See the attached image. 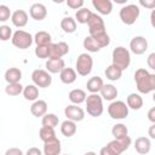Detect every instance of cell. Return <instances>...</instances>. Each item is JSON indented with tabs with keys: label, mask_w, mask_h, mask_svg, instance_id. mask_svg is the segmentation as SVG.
I'll list each match as a JSON object with an SVG mask.
<instances>
[{
	"label": "cell",
	"mask_w": 155,
	"mask_h": 155,
	"mask_svg": "<svg viewBox=\"0 0 155 155\" xmlns=\"http://www.w3.org/2000/svg\"><path fill=\"white\" fill-rule=\"evenodd\" d=\"M111 59H113V64L116 65L117 68H120L124 71L125 69H127L130 67V63H131V53H130V51L126 47L117 46V47H115L113 50Z\"/></svg>",
	"instance_id": "2"
},
{
	"label": "cell",
	"mask_w": 155,
	"mask_h": 155,
	"mask_svg": "<svg viewBox=\"0 0 155 155\" xmlns=\"http://www.w3.org/2000/svg\"><path fill=\"white\" fill-rule=\"evenodd\" d=\"M90 36H91V35H90ZM92 38L97 41V44L101 46V48L107 47V46L110 44V38H109V35L107 34V31L101 33V34H97V35H93Z\"/></svg>",
	"instance_id": "38"
},
{
	"label": "cell",
	"mask_w": 155,
	"mask_h": 155,
	"mask_svg": "<svg viewBox=\"0 0 155 155\" xmlns=\"http://www.w3.org/2000/svg\"><path fill=\"white\" fill-rule=\"evenodd\" d=\"M108 114L114 120H124L128 116V105L122 101H114L108 107Z\"/></svg>",
	"instance_id": "5"
},
{
	"label": "cell",
	"mask_w": 155,
	"mask_h": 155,
	"mask_svg": "<svg viewBox=\"0 0 155 155\" xmlns=\"http://www.w3.org/2000/svg\"><path fill=\"white\" fill-rule=\"evenodd\" d=\"M139 5L149 10H155V0H139Z\"/></svg>",
	"instance_id": "43"
},
{
	"label": "cell",
	"mask_w": 155,
	"mask_h": 155,
	"mask_svg": "<svg viewBox=\"0 0 155 155\" xmlns=\"http://www.w3.org/2000/svg\"><path fill=\"white\" fill-rule=\"evenodd\" d=\"M130 48H131V52L134 54H138V56L143 54L148 50V40L140 35L134 36L130 41Z\"/></svg>",
	"instance_id": "11"
},
{
	"label": "cell",
	"mask_w": 155,
	"mask_h": 155,
	"mask_svg": "<svg viewBox=\"0 0 155 155\" xmlns=\"http://www.w3.org/2000/svg\"><path fill=\"white\" fill-rule=\"evenodd\" d=\"M92 5L101 15H110L113 11V2L110 0H92Z\"/></svg>",
	"instance_id": "18"
},
{
	"label": "cell",
	"mask_w": 155,
	"mask_h": 155,
	"mask_svg": "<svg viewBox=\"0 0 155 155\" xmlns=\"http://www.w3.org/2000/svg\"><path fill=\"white\" fill-rule=\"evenodd\" d=\"M35 56L38 58H41V59L50 58V46H36Z\"/></svg>",
	"instance_id": "40"
},
{
	"label": "cell",
	"mask_w": 155,
	"mask_h": 155,
	"mask_svg": "<svg viewBox=\"0 0 155 155\" xmlns=\"http://www.w3.org/2000/svg\"><path fill=\"white\" fill-rule=\"evenodd\" d=\"M104 74H105V76H107L108 80H110V81H117L122 76V70L120 68H117L116 65L110 64L109 67H107Z\"/></svg>",
	"instance_id": "29"
},
{
	"label": "cell",
	"mask_w": 155,
	"mask_h": 155,
	"mask_svg": "<svg viewBox=\"0 0 155 155\" xmlns=\"http://www.w3.org/2000/svg\"><path fill=\"white\" fill-rule=\"evenodd\" d=\"M103 85H104V82H103V80H102L101 76H92L87 81L86 87H87V90L91 93H98V92H101Z\"/></svg>",
	"instance_id": "26"
},
{
	"label": "cell",
	"mask_w": 155,
	"mask_h": 155,
	"mask_svg": "<svg viewBox=\"0 0 155 155\" xmlns=\"http://www.w3.org/2000/svg\"><path fill=\"white\" fill-rule=\"evenodd\" d=\"M101 96L105 101H114L117 97V88L113 84H104L101 90Z\"/></svg>",
	"instance_id": "20"
},
{
	"label": "cell",
	"mask_w": 155,
	"mask_h": 155,
	"mask_svg": "<svg viewBox=\"0 0 155 155\" xmlns=\"http://www.w3.org/2000/svg\"><path fill=\"white\" fill-rule=\"evenodd\" d=\"M64 68H65V63L62 58H59V59H48L46 62V69L51 74L61 73Z\"/></svg>",
	"instance_id": "22"
},
{
	"label": "cell",
	"mask_w": 155,
	"mask_h": 155,
	"mask_svg": "<svg viewBox=\"0 0 155 155\" xmlns=\"http://www.w3.org/2000/svg\"><path fill=\"white\" fill-rule=\"evenodd\" d=\"M61 28L63 29L64 33L67 34H71L76 30V21L73 17H64L61 21Z\"/></svg>",
	"instance_id": "30"
},
{
	"label": "cell",
	"mask_w": 155,
	"mask_h": 155,
	"mask_svg": "<svg viewBox=\"0 0 155 155\" xmlns=\"http://www.w3.org/2000/svg\"><path fill=\"white\" fill-rule=\"evenodd\" d=\"M23 96L27 101H36V98L39 97V88L35 85H27L24 86L23 90Z\"/></svg>",
	"instance_id": "33"
},
{
	"label": "cell",
	"mask_w": 155,
	"mask_h": 155,
	"mask_svg": "<svg viewBox=\"0 0 155 155\" xmlns=\"http://www.w3.org/2000/svg\"><path fill=\"white\" fill-rule=\"evenodd\" d=\"M84 47L87 50V52H98L101 50V46L97 44V41L92 38V36H86L84 39V42H82Z\"/></svg>",
	"instance_id": "35"
},
{
	"label": "cell",
	"mask_w": 155,
	"mask_h": 155,
	"mask_svg": "<svg viewBox=\"0 0 155 155\" xmlns=\"http://www.w3.org/2000/svg\"><path fill=\"white\" fill-rule=\"evenodd\" d=\"M99 155H117V154H116L115 151H113L108 145H105V147H103V148L101 149Z\"/></svg>",
	"instance_id": "46"
},
{
	"label": "cell",
	"mask_w": 155,
	"mask_h": 155,
	"mask_svg": "<svg viewBox=\"0 0 155 155\" xmlns=\"http://www.w3.org/2000/svg\"><path fill=\"white\" fill-rule=\"evenodd\" d=\"M147 64H148V67H149L150 69H153V70L155 71V52H151V53L148 56V58H147Z\"/></svg>",
	"instance_id": "44"
},
{
	"label": "cell",
	"mask_w": 155,
	"mask_h": 155,
	"mask_svg": "<svg viewBox=\"0 0 155 155\" xmlns=\"http://www.w3.org/2000/svg\"><path fill=\"white\" fill-rule=\"evenodd\" d=\"M25 155H42V151H41L39 148L33 147V148H29V149H28V151H27Z\"/></svg>",
	"instance_id": "48"
},
{
	"label": "cell",
	"mask_w": 155,
	"mask_h": 155,
	"mask_svg": "<svg viewBox=\"0 0 155 155\" xmlns=\"http://www.w3.org/2000/svg\"><path fill=\"white\" fill-rule=\"evenodd\" d=\"M148 134H149V137H150L151 139H155V124H153V125L149 127Z\"/></svg>",
	"instance_id": "49"
},
{
	"label": "cell",
	"mask_w": 155,
	"mask_h": 155,
	"mask_svg": "<svg viewBox=\"0 0 155 155\" xmlns=\"http://www.w3.org/2000/svg\"><path fill=\"white\" fill-rule=\"evenodd\" d=\"M86 111L93 117H98L103 114V98L98 93H91L86 98Z\"/></svg>",
	"instance_id": "3"
},
{
	"label": "cell",
	"mask_w": 155,
	"mask_h": 155,
	"mask_svg": "<svg viewBox=\"0 0 155 155\" xmlns=\"http://www.w3.org/2000/svg\"><path fill=\"white\" fill-rule=\"evenodd\" d=\"M107 145L113 151H115L117 155H120L121 153H124L125 150H127L128 147L131 145V138H130V136H126V137H122V138H114Z\"/></svg>",
	"instance_id": "10"
},
{
	"label": "cell",
	"mask_w": 155,
	"mask_h": 155,
	"mask_svg": "<svg viewBox=\"0 0 155 155\" xmlns=\"http://www.w3.org/2000/svg\"><path fill=\"white\" fill-rule=\"evenodd\" d=\"M61 132L63 136L65 137H73L75 133H76V124L71 120H65L61 124Z\"/></svg>",
	"instance_id": "27"
},
{
	"label": "cell",
	"mask_w": 155,
	"mask_h": 155,
	"mask_svg": "<svg viewBox=\"0 0 155 155\" xmlns=\"http://www.w3.org/2000/svg\"><path fill=\"white\" fill-rule=\"evenodd\" d=\"M134 81L137 85V90L140 93H150L155 92V74H150L147 69L139 68L134 73Z\"/></svg>",
	"instance_id": "1"
},
{
	"label": "cell",
	"mask_w": 155,
	"mask_h": 155,
	"mask_svg": "<svg viewBox=\"0 0 155 155\" xmlns=\"http://www.w3.org/2000/svg\"><path fill=\"white\" fill-rule=\"evenodd\" d=\"M68 98H69V101H70L73 104L79 105V104L86 102L87 96H86V92H85L84 90H81V88H74V90H71V91L69 92Z\"/></svg>",
	"instance_id": "21"
},
{
	"label": "cell",
	"mask_w": 155,
	"mask_h": 155,
	"mask_svg": "<svg viewBox=\"0 0 155 155\" xmlns=\"http://www.w3.org/2000/svg\"><path fill=\"white\" fill-rule=\"evenodd\" d=\"M13 34H12V29L8 27V25H0V39L2 41H7L10 39H12Z\"/></svg>",
	"instance_id": "39"
},
{
	"label": "cell",
	"mask_w": 155,
	"mask_h": 155,
	"mask_svg": "<svg viewBox=\"0 0 155 155\" xmlns=\"http://www.w3.org/2000/svg\"><path fill=\"white\" fill-rule=\"evenodd\" d=\"M59 79L63 84L70 85V84L75 82V80H76V70H74L73 68H64L59 73Z\"/></svg>",
	"instance_id": "25"
},
{
	"label": "cell",
	"mask_w": 155,
	"mask_h": 155,
	"mask_svg": "<svg viewBox=\"0 0 155 155\" xmlns=\"http://www.w3.org/2000/svg\"><path fill=\"white\" fill-rule=\"evenodd\" d=\"M34 42L36 44V46H50L52 44L51 34L45 31V30H40V31H38L35 34Z\"/></svg>",
	"instance_id": "24"
},
{
	"label": "cell",
	"mask_w": 155,
	"mask_h": 155,
	"mask_svg": "<svg viewBox=\"0 0 155 155\" xmlns=\"http://www.w3.org/2000/svg\"><path fill=\"white\" fill-rule=\"evenodd\" d=\"M64 114L67 116L68 120H71L74 122H79L82 121L85 119V111L82 108L78 107L76 104H69L68 107H65L64 109Z\"/></svg>",
	"instance_id": "12"
},
{
	"label": "cell",
	"mask_w": 155,
	"mask_h": 155,
	"mask_svg": "<svg viewBox=\"0 0 155 155\" xmlns=\"http://www.w3.org/2000/svg\"><path fill=\"white\" fill-rule=\"evenodd\" d=\"M153 101H154V102H155V92H154V93H153Z\"/></svg>",
	"instance_id": "52"
},
{
	"label": "cell",
	"mask_w": 155,
	"mask_h": 155,
	"mask_svg": "<svg viewBox=\"0 0 155 155\" xmlns=\"http://www.w3.org/2000/svg\"><path fill=\"white\" fill-rule=\"evenodd\" d=\"M69 52V45L64 41L51 44L50 45V58L48 59H59Z\"/></svg>",
	"instance_id": "13"
},
{
	"label": "cell",
	"mask_w": 155,
	"mask_h": 155,
	"mask_svg": "<svg viewBox=\"0 0 155 155\" xmlns=\"http://www.w3.org/2000/svg\"><path fill=\"white\" fill-rule=\"evenodd\" d=\"M147 116H148V120H149L150 122L155 124V107H153V108H150V109L148 110Z\"/></svg>",
	"instance_id": "47"
},
{
	"label": "cell",
	"mask_w": 155,
	"mask_h": 155,
	"mask_svg": "<svg viewBox=\"0 0 155 155\" xmlns=\"http://www.w3.org/2000/svg\"><path fill=\"white\" fill-rule=\"evenodd\" d=\"M30 113L35 116V117H41L45 116L47 114V103L42 99L35 101L31 107H30Z\"/></svg>",
	"instance_id": "19"
},
{
	"label": "cell",
	"mask_w": 155,
	"mask_h": 155,
	"mask_svg": "<svg viewBox=\"0 0 155 155\" xmlns=\"http://www.w3.org/2000/svg\"><path fill=\"white\" fill-rule=\"evenodd\" d=\"M5 155H23V151L19 148H8L5 151Z\"/></svg>",
	"instance_id": "45"
},
{
	"label": "cell",
	"mask_w": 155,
	"mask_h": 155,
	"mask_svg": "<svg viewBox=\"0 0 155 155\" xmlns=\"http://www.w3.org/2000/svg\"><path fill=\"white\" fill-rule=\"evenodd\" d=\"M58 122H59L58 116H57L56 114H52V113L46 114L45 116H42V120H41L42 126H46V127H52V128H54V127L58 125Z\"/></svg>",
	"instance_id": "36"
},
{
	"label": "cell",
	"mask_w": 155,
	"mask_h": 155,
	"mask_svg": "<svg viewBox=\"0 0 155 155\" xmlns=\"http://www.w3.org/2000/svg\"><path fill=\"white\" fill-rule=\"evenodd\" d=\"M31 80L35 86L42 87V88H46L52 84V78L50 73L44 69H35L31 73Z\"/></svg>",
	"instance_id": "8"
},
{
	"label": "cell",
	"mask_w": 155,
	"mask_h": 155,
	"mask_svg": "<svg viewBox=\"0 0 155 155\" xmlns=\"http://www.w3.org/2000/svg\"><path fill=\"white\" fill-rule=\"evenodd\" d=\"M61 140L58 138L44 143V155H61Z\"/></svg>",
	"instance_id": "15"
},
{
	"label": "cell",
	"mask_w": 155,
	"mask_h": 155,
	"mask_svg": "<svg viewBox=\"0 0 155 155\" xmlns=\"http://www.w3.org/2000/svg\"><path fill=\"white\" fill-rule=\"evenodd\" d=\"M150 24L155 29V10H151L150 12Z\"/></svg>",
	"instance_id": "50"
},
{
	"label": "cell",
	"mask_w": 155,
	"mask_h": 155,
	"mask_svg": "<svg viewBox=\"0 0 155 155\" xmlns=\"http://www.w3.org/2000/svg\"><path fill=\"white\" fill-rule=\"evenodd\" d=\"M12 24L17 28H23L28 23V13L24 10H16L11 16Z\"/></svg>",
	"instance_id": "16"
},
{
	"label": "cell",
	"mask_w": 155,
	"mask_h": 155,
	"mask_svg": "<svg viewBox=\"0 0 155 155\" xmlns=\"http://www.w3.org/2000/svg\"><path fill=\"white\" fill-rule=\"evenodd\" d=\"M21 79H22V71L18 68L12 67L5 71V80L7 84H17L21 81Z\"/></svg>",
	"instance_id": "23"
},
{
	"label": "cell",
	"mask_w": 155,
	"mask_h": 155,
	"mask_svg": "<svg viewBox=\"0 0 155 155\" xmlns=\"http://www.w3.org/2000/svg\"><path fill=\"white\" fill-rule=\"evenodd\" d=\"M111 134L114 136V138H122L128 136V128L126 125L124 124H116L113 126L111 128Z\"/></svg>",
	"instance_id": "34"
},
{
	"label": "cell",
	"mask_w": 155,
	"mask_h": 155,
	"mask_svg": "<svg viewBox=\"0 0 155 155\" xmlns=\"http://www.w3.org/2000/svg\"><path fill=\"white\" fill-rule=\"evenodd\" d=\"M64 155H68V154H64Z\"/></svg>",
	"instance_id": "53"
},
{
	"label": "cell",
	"mask_w": 155,
	"mask_h": 155,
	"mask_svg": "<svg viewBox=\"0 0 155 155\" xmlns=\"http://www.w3.org/2000/svg\"><path fill=\"white\" fill-rule=\"evenodd\" d=\"M67 5L73 10H80L84 6V0H68Z\"/></svg>",
	"instance_id": "42"
},
{
	"label": "cell",
	"mask_w": 155,
	"mask_h": 155,
	"mask_svg": "<svg viewBox=\"0 0 155 155\" xmlns=\"http://www.w3.org/2000/svg\"><path fill=\"white\" fill-rule=\"evenodd\" d=\"M126 102H127L128 108H131L133 110H139L143 107V98L138 93H130Z\"/></svg>",
	"instance_id": "28"
},
{
	"label": "cell",
	"mask_w": 155,
	"mask_h": 155,
	"mask_svg": "<svg viewBox=\"0 0 155 155\" xmlns=\"http://www.w3.org/2000/svg\"><path fill=\"white\" fill-rule=\"evenodd\" d=\"M92 67H93V59L87 52L79 54L76 63H75V69L79 75L87 76L92 71Z\"/></svg>",
	"instance_id": "7"
},
{
	"label": "cell",
	"mask_w": 155,
	"mask_h": 155,
	"mask_svg": "<svg viewBox=\"0 0 155 155\" xmlns=\"http://www.w3.org/2000/svg\"><path fill=\"white\" fill-rule=\"evenodd\" d=\"M87 25H88V33H90L91 36L105 31L104 21H103V18H102L99 15H97V13H92V16H91V18H90Z\"/></svg>",
	"instance_id": "9"
},
{
	"label": "cell",
	"mask_w": 155,
	"mask_h": 155,
	"mask_svg": "<svg viewBox=\"0 0 155 155\" xmlns=\"http://www.w3.org/2000/svg\"><path fill=\"white\" fill-rule=\"evenodd\" d=\"M84 155H97L94 151H87V153H85Z\"/></svg>",
	"instance_id": "51"
},
{
	"label": "cell",
	"mask_w": 155,
	"mask_h": 155,
	"mask_svg": "<svg viewBox=\"0 0 155 155\" xmlns=\"http://www.w3.org/2000/svg\"><path fill=\"white\" fill-rule=\"evenodd\" d=\"M39 137L40 139L45 143V142H48V140H53L56 139V132H54V128L52 127H46V126H42L39 131Z\"/></svg>",
	"instance_id": "32"
},
{
	"label": "cell",
	"mask_w": 155,
	"mask_h": 155,
	"mask_svg": "<svg viewBox=\"0 0 155 155\" xmlns=\"http://www.w3.org/2000/svg\"><path fill=\"white\" fill-rule=\"evenodd\" d=\"M139 13H140V10H139V6L136 5V4H128V5H125L124 7H121L120 10V19L124 24L126 25H132L139 17Z\"/></svg>",
	"instance_id": "4"
},
{
	"label": "cell",
	"mask_w": 155,
	"mask_h": 155,
	"mask_svg": "<svg viewBox=\"0 0 155 155\" xmlns=\"http://www.w3.org/2000/svg\"><path fill=\"white\" fill-rule=\"evenodd\" d=\"M12 45L16 46L17 48H21V50H25V48H29L34 41V38L31 36L30 33L28 31H24L22 29H18L13 33V36H12Z\"/></svg>",
	"instance_id": "6"
},
{
	"label": "cell",
	"mask_w": 155,
	"mask_h": 155,
	"mask_svg": "<svg viewBox=\"0 0 155 155\" xmlns=\"http://www.w3.org/2000/svg\"><path fill=\"white\" fill-rule=\"evenodd\" d=\"M134 149L138 154L140 155H145L150 151L151 149V143L150 139L148 137H138L134 140Z\"/></svg>",
	"instance_id": "17"
},
{
	"label": "cell",
	"mask_w": 155,
	"mask_h": 155,
	"mask_svg": "<svg viewBox=\"0 0 155 155\" xmlns=\"http://www.w3.org/2000/svg\"><path fill=\"white\" fill-rule=\"evenodd\" d=\"M92 13L93 12L91 10H88L86 7H82V8H80V10L76 11V13H75V21H78L81 24H87L88 21H90V18H91V16H92Z\"/></svg>",
	"instance_id": "31"
},
{
	"label": "cell",
	"mask_w": 155,
	"mask_h": 155,
	"mask_svg": "<svg viewBox=\"0 0 155 155\" xmlns=\"http://www.w3.org/2000/svg\"><path fill=\"white\" fill-rule=\"evenodd\" d=\"M11 11L6 5H0V22H6L10 18Z\"/></svg>",
	"instance_id": "41"
},
{
	"label": "cell",
	"mask_w": 155,
	"mask_h": 155,
	"mask_svg": "<svg viewBox=\"0 0 155 155\" xmlns=\"http://www.w3.org/2000/svg\"><path fill=\"white\" fill-rule=\"evenodd\" d=\"M29 13H30V17L33 19H35V21H42L47 16V8H46V6L44 4L35 2V4H33L30 6Z\"/></svg>",
	"instance_id": "14"
},
{
	"label": "cell",
	"mask_w": 155,
	"mask_h": 155,
	"mask_svg": "<svg viewBox=\"0 0 155 155\" xmlns=\"http://www.w3.org/2000/svg\"><path fill=\"white\" fill-rule=\"evenodd\" d=\"M24 87L21 85V82L17 84H7V86L5 87V92L8 96H18L21 93H23Z\"/></svg>",
	"instance_id": "37"
}]
</instances>
